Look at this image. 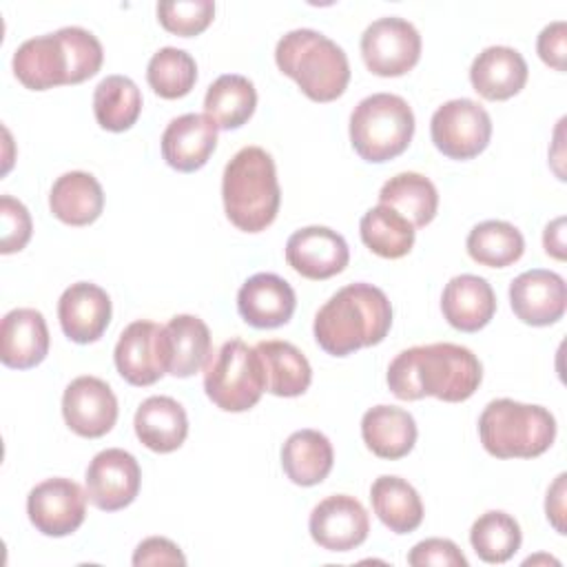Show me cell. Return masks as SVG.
Instances as JSON below:
<instances>
[{"label": "cell", "mask_w": 567, "mask_h": 567, "mask_svg": "<svg viewBox=\"0 0 567 567\" xmlns=\"http://www.w3.org/2000/svg\"><path fill=\"white\" fill-rule=\"evenodd\" d=\"M481 379L483 368L476 354L447 341L408 348L388 365V385L401 401L436 396L458 403L478 390Z\"/></svg>", "instance_id": "obj_1"}, {"label": "cell", "mask_w": 567, "mask_h": 567, "mask_svg": "<svg viewBox=\"0 0 567 567\" xmlns=\"http://www.w3.org/2000/svg\"><path fill=\"white\" fill-rule=\"evenodd\" d=\"M392 326V306L385 292L357 281L337 290L315 315L312 332L319 348L332 357H348L359 348L377 346Z\"/></svg>", "instance_id": "obj_2"}, {"label": "cell", "mask_w": 567, "mask_h": 567, "mask_svg": "<svg viewBox=\"0 0 567 567\" xmlns=\"http://www.w3.org/2000/svg\"><path fill=\"white\" fill-rule=\"evenodd\" d=\"M104 60L100 40L82 27L29 38L13 53V73L31 91L80 84L93 78Z\"/></svg>", "instance_id": "obj_3"}, {"label": "cell", "mask_w": 567, "mask_h": 567, "mask_svg": "<svg viewBox=\"0 0 567 567\" xmlns=\"http://www.w3.org/2000/svg\"><path fill=\"white\" fill-rule=\"evenodd\" d=\"M221 199L230 224L244 233L266 230L281 204V188L270 153L261 146H244L224 168Z\"/></svg>", "instance_id": "obj_4"}, {"label": "cell", "mask_w": 567, "mask_h": 567, "mask_svg": "<svg viewBox=\"0 0 567 567\" xmlns=\"http://www.w3.org/2000/svg\"><path fill=\"white\" fill-rule=\"evenodd\" d=\"M275 62L312 102H332L341 97L350 82L346 51L315 29L288 31L277 42Z\"/></svg>", "instance_id": "obj_5"}, {"label": "cell", "mask_w": 567, "mask_h": 567, "mask_svg": "<svg viewBox=\"0 0 567 567\" xmlns=\"http://www.w3.org/2000/svg\"><path fill=\"white\" fill-rule=\"evenodd\" d=\"M483 447L496 458H534L556 439V419L543 405L494 399L478 419Z\"/></svg>", "instance_id": "obj_6"}, {"label": "cell", "mask_w": 567, "mask_h": 567, "mask_svg": "<svg viewBox=\"0 0 567 567\" xmlns=\"http://www.w3.org/2000/svg\"><path fill=\"white\" fill-rule=\"evenodd\" d=\"M414 135V113L394 93L363 97L350 115V142L365 162L381 164L401 155Z\"/></svg>", "instance_id": "obj_7"}, {"label": "cell", "mask_w": 567, "mask_h": 567, "mask_svg": "<svg viewBox=\"0 0 567 567\" xmlns=\"http://www.w3.org/2000/svg\"><path fill=\"white\" fill-rule=\"evenodd\" d=\"M204 390L224 412H246L257 405L266 383L255 348L241 339L226 341L206 365Z\"/></svg>", "instance_id": "obj_8"}, {"label": "cell", "mask_w": 567, "mask_h": 567, "mask_svg": "<svg viewBox=\"0 0 567 567\" xmlns=\"http://www.w3.org/2000/svg\"><path fill=\"white\" fill-rule=\"evenodd\" d=\"M434 146L450 159H472L492 137V117L474 100L456 97L441 104L430 120Z\"/></svg>", "instance_id": "obj_9"}, {"label": "cell", "mask_w": 567, "mask_h": 567, "mask_svg": "<svg viewBox=\"0 0 567 567\" xmlns=\"http://www.w3.org/2000/svg\"><path fill=\"white\" fill-rule=\"evenodd\" d=\"M361 55L370 73L396 78L419 62L421 35L405 18H379L361 35Z\"/></svg>", "instance_id": "obj_10"}, {"label": "cell", "mask_w": 567, "mask_h": 567, "mask_svg": "<svg viewBox=\"0 0 567 567\" xmlns=\"http://www.w3.org/2000/svg\"><path fill=\"white\" fill-rule=\"evenodd\" d=\"M86 492L71 478H47L27 496L31 525L44 536H69L86 516Z\"/></svg>", "instance_id": "obj_11"}, {"label": "cell", "mask_w": 567, "mask_h": 567, "mask_svg": "<svg viewBox=\"0 0 567 567\" xmlns=\"http://www.w3.org/2000/svg\"><path fill=\"white\" fill-rule=\"evenodd\" d=\"M86 496L102 512L131 505L140 492L142 470L135 456L120 447L102 450L86 467Z\"/></svg>", "instance_id": "obj_12"}, {"label": "cell", "mask_w": 567, "mask_h": 567, "mask_svg": "<svg viewBox=\"0 0 567 567\" xmlns=\"http://www.w3.org/2000/svg\"><path fill=\"white\" fill-rule=\"evenodd\" d=\"M115 368L124 381L144 388L166 374L164 326L140 319L128 323L115 343Z\"/></svg>", "instance_id": "obj_13"}, {"label": "cell", "mask_w": 567, "mask_h": 567, "mask_svg": "<svg viewBox=\"0 0 567 567\" xmlns=\"http://www.w3.org/2000/svg\"><path fill=\"white\" fill-rule=\"evenodd\" d=\"M66 425L84 439H100L117 421V399L106 381L84 374L73 379L62 394Z\"/></svg>", "instance_id": "obj_14"}, {"label": "cell", "mask_w": 567, "mask_h": 567, "mask_svg": "<svg viewBox=\"0 0 567 567\" xmlns=\"http://www.w3.org/2000/svg\"><path fill=\"white\" fill-rule=\"evenodd\" d=\"M308 529L319 547L328 551H350L368 538L370 518L354 496L334 494L315 505Z\"/></svg>", "instance_id": "obj_15"}, {"label": "cell", "mask_w": 567, "mask_h": 567, "mask_svg": "<svg viewBox=\"0 0 567 567\" xmlns=\"http://www.w3.org/2000/svg\"><path fill=\"white\" fill-rule=\"evenodd\" d=\"M286 261L301 277L319 281L339 275L350 261V250L337 230L328 226H306L288 237Z\"/></svg>", "instance_id": "obj_16"}, {"label": "cell", "mask_w": 567, "mask_h": 567, "mask_svg": "<svg viewBox=\"0 0 567 567\" xmlns=\"http://www.w3.org/2000/svg\"><path fill=\"white\" fill-rule=\"evenodd\" d=\"M509 303L523 323L551 326L563 319L567 308L565 279L545 268L525 270L509 284Z\"/></svg>", "instance_id": "obj_17"}, {"label": "cell", "mask_w": 567, "mask_h": 567, "mask_svg": "<svg viewBox=\"0 0 567 567\" xmlns=\"http://www.w3.org/2000/svg\"><path fill=\"white\" fill-rule=\"evenodd\" d=\"M297 306L292 286L272 272L248 277L237 292V310L252 328H279L290 321Z\"/></svg>", "instance_id": "obj_18"}, {"label": "cell", "mask_w": 567, "mask_h": 567, "mask_svg": "<svg viewBox=\"0 0 567 567\" xmlns=\"http://www.w3.org/2000/svg\"><path fill=\"white\" fill-rule=\"evenodd\" d=\"M217 146V126L204 113H186L168 122L162 133V157L179 171L193 173L202 168Z\"/></svg>", "instance_id": "obj_19"}, {"label": "cell", "mask_w": 567, "mask_h": 567, "mask_svg": "<svg viewBox=\"0 0 567 567\" xmlns=\"http://www.w3.org/2000/svg\"><path fill=\"white\" fill-rule=\"evenodd\" d=\"M62 332L75 343L97 341L111 321V299L104 288L78 281L71 284L58 301Z\"/></svg>", "instance_id": "obj_20"}, {"label": "cell", "mask_w": 567, "mask_h": 567, "mask_svg": "<svg viewBox=\"0 0 567 567\" xmlns=\"http://www.w3.org/2000/svg\"><path fill=\"white\" fill-rule=\"evenodd\" d=\"M49 352V328L40 310L16 308L0 323V359L7 368L29 370Z\"/></svg>", "instance_id": "obj_21"}, {"label": "cell", "mask_w": 567, "mask_h": 567, "mask_svg": "<svg viewBox=\"0 0 567 567\" xmlns=\"http://www.w3.org/2000/svg\"><path fill=\"white\" fill-rule=\"evenodd\" d=\"M441 310L452 328L476 332L492 321L496 312V295L487 279L478 275H456L443 288Z\"/></svg>", "instance_id": "obj_22"}, {"label": "cell", "mask_w": 567, "mask_h": 567, "mask_svg": "<svg viewBox=\"0 0 567 567\" xmlns=\"http://www.w3.org/2000/svg\"><path fill=\"white\" fill-rule=\"evenodd\" d=\"M527 73V62L516 49L496 44L483 49L474 58L470 66V82L481 97L501 102L509 100L525 86Z\"/></svg>", "instance_id": "obj_23"}, {"label": "cell", "mask_w": 567, "mask_h": 567, "mask_svg": "<svg viewBox=\"0 0 567 567\" xmlns=\"http://www.w3.org/2000/svg\"><path fill=\"white\" fill-rule=\"evenodd\" d=\"M416 423L408 410L394 405H374L361 419V436L365 447L388 461L403 458L416 443Z\"/></svg>", "instance_id": "obj_24"}, {"label": "cell", "mask_w": 567, "mask_h": 567, "mask_svg": "<svg viewBox=\"0 0 567 567\" xmlns=\"http://www.w3.org/2000/svg\"><path fill=\"white\" fill-rule=\"evenodd\" d=\"M210 354V330L195 315H175L164 326L166 374L193 377Z\"/></svg>", "instance_id": "obj_25"}, {"label": "cell", "mask_w": 567, "mask_h": 567, "mask_svg": "<svg viewBox=\"0 0 567 567\" xmlns=\"http://www.w3.org/2000/svg\"><path fill=\"white\" fill-rule=\"evenodd\" d=\"M49 208L69 226H89L102 215L104 190L91 173L69 171L53 182Z\"/></svg>", "instance_id": "obj_26"}, {"label": "cell", "mask_w": 567, "mask_h": 567, "mask_svg": "<svg viewBox=\"0 0 567 567\" xmlns=\"http://www.w3.org/2000/svg\"><path fill=\"white\" fill-rule=\"evenodd\" d=\"M135 434L153 452L177 450L188 434L186 410L171 396H148L135 412Z\"/></svg>", "instance_id": "obj_27"}, {"label": "cell", "mask_w": 567, "mask_h": 567, "mask_svg": "<svg viewBox=\"0 0 567 567\" xmlns=\"http://www.w3.org/2000/svg\"><path fill=\"white\" fill-rule=\"evenodd\" d=\"M259 354L266 392L275 396H299L310 388L312 368L303 352L288 341H259L255 346Z\"/></svg>", "instance_id": "obj_28"}, {"label": "cell", "mask_w": 567, "mask_h": 567, "mask_svg": "<svg viewBox=\"0 0 567 567\" xmlns=\"http://www.w3.org/2000/svg\"><path fill=\"white\" fill-rule=\"evenodd\" d=\"M332 463V443L317 430H297L281 447V467L286 476L301 487L321 483L330 474Z\"/></svg>", "instance_id": "obj_29"}, {"label": "cell", "mask_w": 567, "mask_h": 567, "mask_svg": "<svg viewBox=\"0 0 567 567\" xmlns=\"http://www.w3.org/2000/svg\"><path fill=\"white\" fill-rule=\"evenodd\" d=\"M370 501L379 520L394 534H410L423 520L421 496L405 478L390 474L374 478Z\"/></svg>", "instance_id": "obj_30"}, {"label": "cell", "mask_w": 567, "mask_h": 567, "mask_svg": "<svg viewBox=\"0 0 567 567\" xmlns=\"http://www.w3.org/2000/svg\"><path fill=\"white\" fill-rule=\"evenodd\" d=\"M379 204L394 208L414 228L427 226L439 208L436 186L421 173H399L379 190Z\"/></svg>", "instance_id": "obj_31"}, {"label": "cell", "mask_w": 567, "mask_h": 567, "mask_svg": "<svg viewBox=\"0 0 567 567\" xmlns=\"http://www.w3.org/2000/svg\"><path fill=\"white\" fill-rule=\"evenodd\" d=\"M257 106L255 84L237 73L219 75L206 91L204 113L215 122L217 128L230 131L244 126Z\"/></svg>", "instance_id": "obj_32"}, {"label": "cell", "mask_w": 567, "mask_h": 567, "mask_svg": "<svg viewBox=\"0 0 567 567\" xmlns=\"http://www.w3.org/2000/svg\"><path fill=\"white\" fill-rule=\"evenodd\" d=\"M93 113L102 128L122 133L142 113V93L126 75H106L93 91Z\"/></svg>", "instance_id": "obj_33"}, {"label": "cell", "mask_w": 567, "mask_h": 567, "mask_svg": "<svg viewBox=\"0 0 567 567\" xmlns=\"http://www.w3.org/2000/svg\"><path fill=\"white\" fill-rule=\"evenodd\" d=\"M361 241L383 259H399L414 246V226L390 206H374L359 221Z\"/></svg>", "instance_id": "obj_34"}, {"label": "cell", "mask_w": 567, "mask_h": 567, "mask_svg": "<svg viewBox=\"0 0 567 567\" xmlns=\"http://www.w3.org/2000/svg\"><path fill=\"white\" fill-rule=\"evenodd\" d=\"M467 255L489 268L512 266L523 257L525 239L520 230L503 219H487L476 224L467 235Z\"/></svg>", "instance_id": "obj_35"}, {"label": "cell", "mask_w": 567, "mask_h": 567, "mask_svg": "<svg viewBox=\"0 0 567 567\" xmlns=\"http://www.w3.org/2000/svg\"><path fill=\"white\" fill-rule=\"evenodd\" d=\"M523 534L514 516L501 509H492L481 514L472 529H470V543L476 556L483 563H507L520 547Z\"/></svg>", "instance_id": "obj_36"}, {"label": "cell", "mask_w": 567, "mask_h": 567, "mask_svg": "<svg viewBox=\"0 0 567 567\" xmlns=\"http://www.w3.org/2000/svg\"><path fill=\"white\" fill-rule=\"evenodd\" d=\"M148 86L164 100H177L190 93L197 82V64L190 53L177 47H164L148 60Z\"/></svg>", "instance_id": "obj_37"}, {"label": "cell", "mask_w": 567, "mask_h": 567, "mask_svg": "<svg viewBox=\"0 0 567 567\" xmlns=\"http://www.w3.org/2000/svg\"><path fill=\"white\" fill-rule=\"evenodd\" d=\"M215 16V2L210 0H177V2H159L157 20L159 24L182 38H190L202 33Z\"/></svg>", "instance_id": "obj_38"}, {"label": "cell", "mask_w": 567, "mask_h": 567, "mask_svg": "<svg viewBox=\"0 0 567 567\" xmlns=\"http://www.w3.org/2000/svg\"><path fill=\"white\" fill-rule=\"evenodd\" d=\"M0 224H2V237H0V252L11 255L27 246L31 239V215L22 202H18L11 195L0 197Z\"/></svg>", "instance_id": "obj_39"}, {"label": "cell", "mask_w": 567, "mask_h": 567, "mask_svg": "<svg viewBox=\"0 0 567 567\" xmlns=\"http://www.w3.org/2000/svg\"><path fill=\"white\" fill-rule=\"evenodd\" d=\"M408 563L412 567H467V558L450 538H425L416 543L408 554Z\"/></svg>", "instance_id": "obj_40"}, {"label": "cell", "mask_w": 567, "mask_h": 567, "mask_svg": "<svg viewBox=\"0 0 567 567\" xmlns=\"http://www.w3.org/2000/svg\"><path fill=\"white\" fill-rule=\"evenodd\" d=\"M133 565L135 567H146V565H186L184 554L179 551V547L164 538V536H151L146 540H142L133 554Z\"/></svg>", "instance_id": "obj_41"}, {"label": "cell", "mask_w": 567, "mask_h": 567, "mask_svg": "<svg viewBox=\"0 0 567 567\" xmlns=\"http://www.w3.org/2000/svg\"><path fill=\"white\" fill-rule=\"evenodd\" d=\"M565 40H567V22L565 20H556L538 33L536 51H538L540 60L545 64L554 66L556 71H565V55H567Z\"/></svg>", "instance_id": "obj_42"}, {"label": "cell", "mask_w": 567, "mask_h": 567, "mask_svg": "<svg viewBox=\"0 0 567 567\" xmlns=\"http://www.w3.org/2000/svg\"><path fill=\"white\" fill-rule=\"evenodd\" d=\"M545 512L549 523L556 527L558 534H565V474H558L554 485L547 492V501H545Z\"/></svg>", "instance_id": "obj_43"}, {"label": "cell", "mask_w": 567, "mask_h": 567, "mask_svg": "<svg viewBox=\"0 0 567 567\" xmlns=\"http://www.w3.org/2000/svg\"><path fill=\"white\" fill-rule=\"evenodd\" d=\"M563 226H565V217L554 219L551 224H547L545 235H543V244L547 255L556 257V259H565V241H563Z\"/></svg>", "instance_id": "obj_44"}]
</instances>
